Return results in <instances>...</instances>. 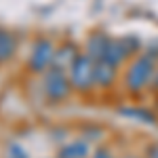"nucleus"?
I'll list each match as a JSON object with an SVG mask.
<instances>
[{
    "label": "nucleus",
    "mask_w": 158,
    "mask_h": 158,
    "mask_svg": "<svg viewBox=\"0 0 158 158\" xmlns=\"http://www.w3.org/2000/svg\"><path fill=\"white\" fill-rule=\"evenodd\" d=\"M110 40H112V36H108L103 30H93L85 38V51L82 53H86L91 59L101 61V57H103V53H106V49H108V44H110Z\"/></svg>",
    "instance_id": "5"
},
{
    "label": "nucleus",
    "mask_w": 158,
    "mask_h": 158,
    "mask_svg": "<svg viewBox=\"0 0 158 158\" xmlns=\"http://www.w3.org/2000/svg\"><path fill=\"white\" fill-rule=\"evenodd\" d=\"M80 55L78 47L74 42H63V44H57V51H55V59H53V68L55 70H61V72H68L72 68V63L76 61V57Z\"/></svg>",
    "instance_id": "7"
},
{
    "label": "nucleus",
    "mask_w": 158,
    "mask_h": 158,
    "mask_svg": "<svg viewBox=\"0 0 158 158\" xmlns=\"http://www.w3.org/2000/svg\"><path fill=\"white\" fill-rule=\"evenodd\" d=\"M152 86L158 91V68H156V74H154V82H152Z\"/></svg>",
    "instance_id": "13"
},
{
    "label": "nucleus",
    "mask_w": 158,
    "mask_h": 158,
    "mask_svg": "<svg viewBox=\"0 0 158 158\" xmlns=\"http://www.w3.org/2000/svg\"><path fill=\"white\" fill-rule=\"evenodd\" d=\"M70 85L78 93H89L95 86V59H91L86 53H80L72 68L68 70Z\"/></svg>",
    "instance_id": "3"
},
{
    "label": "nucleus",
    "mask_w": 158,
    "mask_h": 158,
    "mask_svg": "<svg viewBox=\"0 0 158 158\" xmlns=\"http://www.w3.org/2000/svg\"><path fill=\"white\" fill-rule=\"evenodd\" d=\"M93 158H116V156H114V154L110 152L108 148H99V150H95Z\"/></svg>",
    "instance_id": "12"
},
{
    "label": "nucleus",
    "mask_w": 158,
    "mask_h": 158,
    "mask_svg": "<svg viewBox=\"0 0 158 158\" xmlns=\"http://www.w3.org/2000/svg\"><path fill=\"white\" fill-rule=\"evenodd\" d=\"M158 61L148 55L146 51L135 55L133 59H129V63L122 70V86L127 93L137 95L141 91H146L148 86H152L154 82V74H156Z\"/></svg>",
    "instance_id": "1"
},
{
    "label": "nucleus",
    "mask_w": 158,
    "mask_h": 158,
    "mask_svg": "<svg viewBox=\"0 0 158 158\" xmlns=\"http://www.w3.org/2000/svg\"><path fill=\"white\" fill-rule=\"evenodd\" d=\"M55 51L57 44L55 40L49 36H38L30 49L27 55V70L32 74H44L53 68V59H55Z\"/></svg>",
    "instance_id": "2"
},
{
    "label": "nucleus",
    "mask_w": 158,
    "mask_h": 158,
    "mask_svg": "<svg viewBox=\"0 0 158 158\" xmlns=\"http://www.w3.org/2000/svg\"><path fill=\"white\" fill-rule=\"evenodd\" d=\"M118 80V70L106 61H95V86L97 89H112Z\"/></svg>",
    "instance_id": "8"
},
{
    "label": "nucleus",
    "mask_w": 158,
    "mask_h": 158,
    "mask_svg": "<svg viewBox=\"0 0 158 158\" xmlns=\"http://www.w3.org/2000/svg\"><path fill=\"white\" fill-rule=\"evenodd\" d=\"M91 154V143L86 139H74L57 150V158H86Z\"/></svg>",
    "instance_id": "10"
},
{
    "label": "nucleus",
    "mask_w": 158,
    "mask_h": 158,
    "mask_svg": "<svg viewBox=\"0 0 158 158\" xmlns=\"http://www.w3.org/2000/svg\"><path fill=\"white\" fill-rule=\"evenodd\" d=\"M4 158H27V152L21 143H9L4 148Z\"/></svg>",
    "instance_id": "11"
},
{
    "label": "nucleus",
    "mask_w": 158,
    "mask_h": 158,
    "mask_svg": "<svg viewBox=\"0 0 158 158\" xmlns=\"http://www.w3.org/2000/svg\"><path fill=\"white\" fill-rule=\"evenodd\" d=\"M74 89L70 85V76L68 72H61V70H55L51 68L49 72L42 74V93L44 97L49 99L51 103H61L70 97Z\"/></svg>",
    "instance_id": "4"
},
{
    "label": "nucleus",
    "mask_w": 158,
    "mask_h": 158,
    "mask_svg": "<svg viewBox=\"0 0 158 158\" xmlns=\"http://www.w3.org/2000/svg\"><path fill=\"white\" fill-rule=\"evenodd\" d=\"M129 59H131V55H129V51L124 49V44H122L120 38H112L110 44H108V49H106V53H103V57H101V61L114 65L116 70L124 68V65L129 63Z\"/></svg>",
    "instance_id": "6"
},
{
    "label": "nucleus",
    "mask_w": 158,
    "mask_h": 158,
    "mask_svg": "<svg viewBox=\"0 0 158 158\" xmlns=\"http://www.w3.org/2000/svg\"><path fill=\"white\" fill-rule=\"evenodd\" d=\"M17 47H19L17 36L13 34L11 30L0 27V63L11 61L15 57V53H17Z\"/></svg>",
    "instance_id": "9"
}]
</instances>
